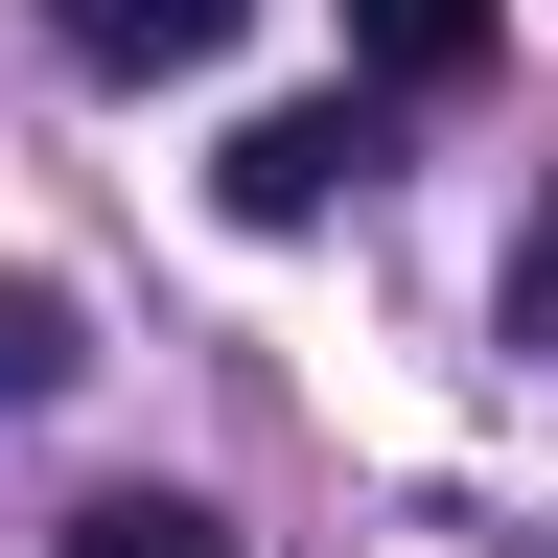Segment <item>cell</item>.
<instances>
[{
  "label": "cell",
  "instance_id": "obj_1",
  "mask_svg": "<svg viewBox=\"0 0 558 558\" xmlns=\"http://www.w3.org/2000/svg\"><path fill=\"white\" fill-rule=\"evenodd\" d=\"M349 186H373V117H349V94H279V117H233V163H209L233 233H326Z\"/></svg>",
  "mask_w": 558,
  "mask_h": 558
},
{
  "label": "cell",
  "instance_id": "obj_4",
  "mask_svg": "<svg viewBox=\"0 0 558 558\" xmlns=\"http://www.w3.org/2000/svg\"><path fill=\"white\" fill-rule=\"evenodd\" d=\"M70 558H233V512H186V488H94Z\"/></svg>",
  "mask_w": 558,
  "mask_h": 558
},
{
  "label": "cell",
  "instance_id": "obj_3",
  "mask_svg": "<svg viewBox=\"0 0 558 558\" xmlns=\"http://www.w3.org/2000/svg\"><path fill=\"white\" fill-rule=\"evenodd\" d=\"M70 47H94V70H209L233 0H70Z\"/></svg>",
  "mask_w": 558,
  "mask_h": 558
},
{
  "label": "cell",
  "instance_id": "obj_5",
  "mask_svg": "<svg viewBox=\"0 0 558 558\" xmlns=\"http://www.w3.org/2000/svg\"><path fill=\"white\" fill-rule=\"evenodd\" d=\"M94 373V326H70V279H0V396H70Z\"/></svg>",
  "mask_w": 558,
  "mask_h": 558
},
{
  "label": "cell",
  "instance_id": "obj_2",
  "mask_svg": "<svg viewBox=\"0 0 558 558\" xmlns=\"http://www.w3.org/2000/svg\"><path fill=\"white\" fill-rule=\"evenodd\" d=\"M349 47H373L396 94H465V70H488V0H349Z\"/></svg>",
  "mask_w": 558,
  "mask_h": 558
}]
</instances>
